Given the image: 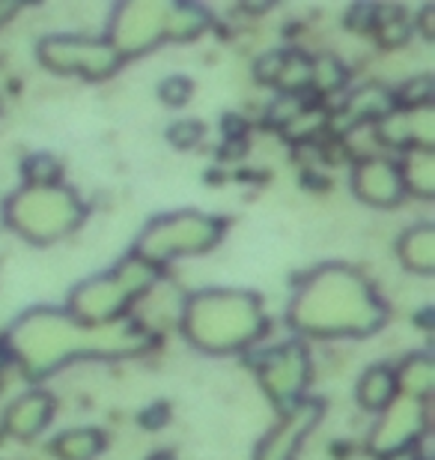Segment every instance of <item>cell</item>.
<instances>
[{"mask_svg": "<svg viewBox=\"0 0 435 460\" xmlns=\"http://www.w3.org/2000/svg\"><path fill=\"white\" fill-rule=\"evenodd\" d=\"M391 389H394L391 371L373 367V371H367V376L361 380V401H364L370 410H378L387 398H391Z\"/></svg>", "mask_w": 435, "mask_h": 460, "instance_id": "obj_4", "label": "cell"}, {"mask_svg": "<svg viewBox=\"0 0 435 460\" xmlns=\"http://www.w3.org/2000/svg\"><path fill=\"white\" fill-rule=\"evenodd\" d=\"M313 419H319V403H304L301 410H295L292 419L265 439V446L260 448V460H290V457H295V448H299L301 437L308 434Z\"/></svg>", "mask_w": 435, "mask_h": 460, "instance_id": "obj_1", "label": "cell"}, {"mask_svg": "<svg viewBox=\"0 0 435 460\" xmlns=\"http://www.w3.org/2000/svg\"><path fill=\"white\" fill-rule=\"evenodd\" d=\"M283 365L277 367L272 362V371L265 374V385H272V392H274V398H281V392L286 389L290 392V383L292 380H301V371H304V353L299 347H286L283 353Z\"/></svg>", "mask_w": 435, "mask_h": 460, "instance_id": "obj_3", "label": "cell"}, {"mask_svg": "<svg viewBox=\"0 0 435 460\" xmlns=\"http://www.w3.org/2000/svg\"><path fill=\"white\" fill-rule=\"evenodd\" d=\"M96 448H99V437L90 434V430H84V434H69L57 443L60 457L66 460H90L96 455Z\"/></svg>", "mask_w": 435, "mask_h": 460, "instance_id": "obj_5", "label": "cell"}, {"mask_svg": "<svg viewBox=\"0 0 435 460\" xmlns=\"http://www.w3.org/2000/svg\"><path fill=\"white\" fill-rule=\"evenodd\" d=\"M185 93H188V84H185V81H168V84L161 87L164 102H182Z\"/></svg>", "mask_w": 435, "mask_h": 460, "instance_id": "obj_6", "label": "cell"}, {"mask_svg": "<svg viewBox=\"0 0 435 460\" xmlns=\"http://www.w3.org/2000/svg\"><path fill=\"white\" fill-rule=\"evenodd\" d=\"M391 164H367L358 173V189L361 195L376 200V204H394L400 198V182H396L394 171H387Z\"/></svg>", "mask_w": 435, "mask_h": 460, "instance_id": "obj_2", "label": "cell"}]
</instances>
